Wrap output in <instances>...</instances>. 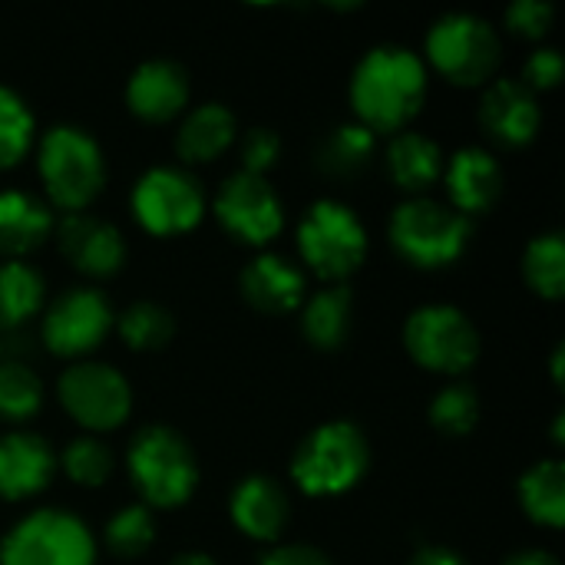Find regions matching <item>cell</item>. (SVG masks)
<instances>
[{
  "mask_svg": "<svg viewBox=\"0 0 565 565\" xmlns=\"http://www.w3.org/2000/svg\"><path fill=\"white\" fill-rule=\"evenodd\" d=\"M427 99V66L407 46H374L351 76V106L371 132H404Z\"/></svg>",
  "mask_w": 565,
  "mask_h": 565,
  "instance_id": "1",
  "label": "cell"
},
{
  "mask_svg": "<svg viewBox=\"0 0 565 565\" xmlns=\"http://www.w3.org/2000/svg\"><path fill=\"white\" fill-rule=\"evenodd\" d=\"M367 437L351 420L315 427L291 457V477L308 497H338L358 487L367 473Z\"/></svg>",
  "mask_w": 565,
  "mask_h": 565,
  "instance_id": "2",
  "label": "cell"
},
{
  "mask_svg": "<svg viewBox=\"0 0 565 565\" xmlns=\"http://www.w3.org/2000/svg\"><path fill=\"white\" fill-rule=\"evenodd\" d=\"M132 487L149 507L175 510L199 487V463L182 434L166 424L142 427L126 454Z\"/></svg>",
  "mask_w": 565,
  "mask_h": 565,
  "instance_id": "3",
  "label": "cell"
},
{
  "mask_svg": "<svg viewBox=\"0 0 565 565\" xmlns=\"http://www.w3.org/2000/svg\"><path fill=\"white\" fill-rule=\"evenodd\" d=\"M40 179L53 205L70 212H83L106 182V162L99 142L79 126H53L43 132L36 149Z\"/></svg>",
  "mask_w": 565,
  "mask_h": 565,
  "instance_id": "4",
  "label": "cell"
},
{
  "mask_svg": "<svg viewBox=\"0 0 565 565\" xmlns=\"http://www.w3.org/2000/svg\"><path fill=\"white\" fill-rule=\"evenodd\" d=\"M473 225L467 215L447 202L417 195L394 209L391 215V245L394 252L417 268H447L470 245Z\"/></svg>",
  "mask_w": 565,
  "mask_h": 565,
  "instance_id": "5",
  "label": "cell"
},
{
  "mask_svg": "<svg viewBox=\"0 0 565 565\" xmlns=\"http://www.w3.org/2000/svg\"><path fill=\"white\" fill-rule=\"evenodd\" d=\"M298 252L321 281L341 285L367 258V228L344 202L321 199L298 225Z\"/></svg>",
  "mask_w": 565,
  "mask_h": 565,
  "instance_id": "6",
  "label": "cell"
},
{
  "mask_svg": "<svg viewBox=\"0 0 565 565\" xmlns=\"http://www.w3.org/2000/svg\"><path fill=\"white\" fill-rule=\"evenodd\" d=\"M0 565H96V543L79 516L36 510L3 536Z\"/></svg>",
  "mask_w": 565,
  "mask_h": 565,
  "instance_id": "7",
  "label": "cell"
},
{
  "mask_svg": "<svg viewBox=\"0 0 565 565\" xmlns=\"http://www.w3.org/2000/svg\"><path fill=\"white\" fill-rule=\"evenodd\" d=\"M427 60L457 86H480L500 66V36L477 13H447L427 33Z\"/></svg>",
  "mask_w": 565,
  "mask_h": 565,
  "instance_id": "8",
  "label": "cell"
},
{
  "mask_svg": "<svg viewBox=\"0 0 565 565\" xmlns=\"http://www.w3.org/2000/svg\"><path fill=\"white\" fill-rule=\"evenodd\" d=\"M404 348L427 371L463 374L480 358V334L460 308L424 305L404 324Z\"/></svg>",
  "mask_w": 565,
  "mask_h": 565,
  "instance_id": "9",
  "label": "cell"
},
{
  "mask_svg": "<svg viewBox=\"0 0 565 565\" xmlns=\"http://www.w3.org/2000/svg\"><path fill=\"white\" fill-rule=\"evenodd\" d=\"M132 215L152 235L192 232L205 215L199 179L175 166H156L132 185Z\"/></svg>",
  "mask_w": 565,
  "mask_h": 565,
  "instance_id": "10",
  "label": "cell"
},
{
  "mask_svg": "<svg viewBox=\"0 0 565 565\" xmlns=\"http://www.w3.org/2000/svg\"><path fill=\"white\" fill-rule=\"evenodd\" d=\"M56 394H60L63 411L89 434L113 430V427L126 424V417L132 411V391H129L126 377L116 367L96 364V361L73 364L60 377Z\"/></svg>",
  "mask_w": 565,
  "mask_h": 565,
  "instance_id": "11",
  "label": "cell"
},
{
  "mask_svg": "<svg viewBox=\"0 0 565 565\" xmlns=\"http://www.w3.org/2000/svg\"><path fill=\"white\" fill-rule=\"evenodd\" d=\"M109 328H113V308L106 295L93 288H70L43 315L40 338L46 351L56 358H83L106 341Z\"/></svg>",
  "mask_w": 565,
  "mask_h": 565,
  "instance_id": "12",
  "label": "cell"
},
{
  "mask_svg": "<svg viewBox=\"0 0 565 565\" xmlns=\"http://www.w3.org/2000/svg\"><path fill=\"white\" fill-rule=\"evenodd\" d=\"M215 218L232 238L245 245H268L285 225V209L265 175L235 172L215 195Z\"/></svg>",
  "mask_w": 565,
  "mask_h": 565,
  "instance_id": "13",
  "label": "cell"
},
{
  "mask_svg": "<svg viewBox=\"0 0 565 565\" xmlns=\"http://www.w3.org/2000/svg\"><path fill=\"white\" fill-rule=\"evenodd\" d=\"M56 228V238H60V252L63 258L89 275V278H109L122 268L126 262V242H122V232L106 222V218H96L89 212H70Z\"/></svg>",
  "mask_w": 565,
  "mask_h": 565,
  "instance_id": "14",
  "label": "cell"
},
{
  "mask_svg": "<svg viewBox=\"0 0 565 565\" xmlns=\"http://www.w3.org/2000/svg\"><path fill=\"white\" fill-rule=\"evenodd\" d=\"M480 122L483 129L516 149L536 139L540 126H543V113H540V99L536 93H530L520 79H497L480 103Z\"/></svg>",
  "mask_w": 565,
  "mask_h": 565,
  "instance_id": "15",
  "label": "cell"
},
{
  "mask_svg": "<svg viewBox=\"0 0 565 565\" xmlns=\"http://www.w3.org/2000/svg\"><path fill=\"white\" fill-rule=\"evenodd\" d=\"M56 473L53 447L30 434L10 430L0 437V497L3 500H26L50 487Z\"/></svg>",
  "mask_w": 565,
  "mask_h": 565,
  "instance_id": "16",
  "label": "cell"
},
{
  "mask_svg": "<svg viewBox=\"0 0 565 565\" xmlns=\"http://www.w3.org/2000/svg\"><path fill=\"white\" fill-rule=\"evenodd\" d=\"M126 103L146 122H169L189 103V76L172 60H146L126 83Z\"/></svg>",
  "mask_w": 565,
  "mask_h": 565,
  "instance_id": "17",
  "label": "cell"
},
{
  "mask_svg": "<svg viewBox=\"0 0 565 565\" xmlns=\"http://www.w3.org/2000/svg\"><path fill=\"white\" fill-rule=\"evenodd\" d=\"M228 513H232V523L238 526V533H245L248 540L275 543L288 526L291 507H288L285 490L271 477L255 473V477H245L232 490Z\"/></svg>",
  "mask_w": 565,
  "mask_h": 565,
  "instance_id": "18",
  "label": "cell"
},
{
  "mask_svg": "<svg viewBox=\"0 0 565 565\" xmlns=\"http://www.w3.org/2000/svg\"><path fill=\"white\" fill-rule=\"evenodd\" d=\"M447 195H450V209H457L460 215H480L490 212L503 192V169L500 162L480 149V146H467L460 149L450 162H447Z\"/></svg>",
  "mask_w": 565,
  "mask_h": 565,
  "instance_id": "19",
  "label": "cell"
},
{
  "mask_svg": "<svg viewBox=\"0 0 565 565\" xmlns=\"http://www.w3.org/2000/svg\"><path fill=\"white\" fill-rule=\"evenodd\" d=\"M305 271L285 255L265 252L242 271V295L255 311L288 315L305 301Z\"/></svg>",
  "mask_w": 565,
  "mask_h": 565,
  "instance_id": "20",
  "label": "cell"
},
{
  "mask_svg": "<svg viewBox=\"0 0 565 565\" xmlns=\"http://www.w3.org/2000/svg\"><path fill=\"white\" fill-rule=\"evenodd\" d=\"M53 232V212L30 192H0V255H26Z\"/></svg>",
  "mask_w": 565,
  "mask_h": 565,
  "instance_id": "21",
  "label": "cell"
},
{
  "mask_svg": "<svg viewBox=\"0 0 565 565\" xmlns=\"http://www.w3.org/2000/svg\"><path fill=\"white\" fill-rule=\"evenodd\" d=\"M387 172L397 189L420 195L444 175V152L420 132H397L387 146Z\"/></svg>",
  "mask_w": 565,
  "mask_h": 565,
  "instance_id": "22",
  "label": "cell"
},
{
  "mask_svg": "<svg viewBox=\"0 0 565 565\" xmlns=\"http://www.w3.org/2000/svg\"><path fill=\"white\" fill-rule=\"evenodd\" d=\"M235 132H238V126H235V116L228 106L202 103L195 113L185 116V122L175 136V149L185 162H212L235 142Z\"/></svg>",
  "mask_w": 565,
  "mask_h": 565,
  "instance_id": "23",
  "label": "cell"
},
{
  "mask_svg": "<svg viewBox=\"0 0 565 565\" xmlns=\"http://www.w3.org/2000/svg\"><path fill=\"white\" fill-rule=\"evenodd\" d=\"M351 311H354V298L348 285H331L318 291L315 298H308L301 315L305 338L318 351H338L351 334Z\"/></svg>",
  "mask_w": 565,
  "mask_h": 565,
  "instance_id": "24",
  "label": "cell"
},
{
  "mask_svg": "<svg viewBox=\"0 0 565 565\" xmlns=\"http://www.w3.org/2000/svg\"><path fill=\"white\" fill-rule=\"evenodd\" d=\"M520 503L540 526L563 530L565 523V470L559 460H540L520 477Z\"/></svg>",
  "mask_w": 565,
  "mask_h": 565,
  "instance_id": "25",
  "label": "cell"
},
{
  "mask_svg": "<svg viewBox=\"0 0 565 565\" xmlns=\"http://www.w3.org/2000/svg\"><path fill=\"white\" fill-rule=\"evenodd\" d=\"M43 305V278L26 262H0V331H17Z\"/></svg>",
  "mask_w": 565,
  "mask_h": 565,
  "instance_id": "26",
  "label": "cell"
},
{
  "mask_svg": "<svg viewBox=\"0 0 565 565\" xmlns=\"http://www.w3.org/2000/svg\"><path fill=\"white\" fill-rule=\"evenodd\" d=\"M377 149V136L371 129H364L361 122H344L338 129H331L318 149V166L331 175H358L371 166Z\"/></svg>",
  "mask_w": 565,
  "mask_h": 565,
  "instance_id": "27",
  "label": "cell"
},
{
  "mask_svg": "<svg viewBox=\"0 0 565 565\" xmlns=\"http://www.w3.org/2000/svg\"><path fill=\"white\" fill-rule=\"evenodd\" d=\"M523 275L526 285L550 301H559L565 295V238L563 232H546L536 235L526 245L523 255Z\"/></svg>",
  "mask_w": 565,
  "mask_h": 565,
  "instance_id": "28",
  "label": "cell"
},
{
  "mask_svg": "<svg viewBox=\"0 0 565 565\" xmlns=\"http://www.w3.org/2000/svg\"><path fill=\"white\" fill-rule=\"evenodd\" d=\"M175 334L172 315L156 301H136L119 315V338L132 351H162Z\"/></svg>",
  "mask_w": 565,
  "mask_h": 565,
  "instance_id": "29",
  "label": "cell"
},
{
  "mask_svg": "<svg viewBox=\"0 0 565 565\" xmlns=\"http://www.w3.org/2000/svg\"><path fill=\"white\" fill-rule=\"evenodd\" d=\"M43 407V384L23 361L0 364V417L30 420Z\"/></svg>",
  "mask_w": 565,
  "mask_h": 565,
  "instance_id": "30",
  "label": "cell"
},
{
  "mask_svg": "<svg viewBox=\"0 0 565 565\" xmlns=\"http://www.w3.org/2000/svg\"><path fill=\"white\" fill-rule=\"evenodd\" d=\"M33 116L26 109V103L0 86V169L17 166L30 149H33Z\"/></svg>",
  "mask_w": 565,
  "mask_h": 565,
  "instance_id": "31",
  "label": "cell"
},
{
  "mask_svg": "<svg viewBox=\"0 0 565 565\" xmlns=\"http://www.w3.org/2000/svg\"><path fill=\"white\" fill-rule=\"evenodd\" d=\"M156 543V523L149 507L136 503V507H122L109 523H106V546L119 556V559H136L142 553H149V546Z\"/></svg>",
  "mask_w": 565,
  "mask_h": 565,
  "instance_id": "32",
  "label": "cell"
},
{
  "mask_svg": "<svg viewBox=\"0 0 565 565\" xmlns=\"http://www.w3.org/2000/svg\"><path fill=\"white\" fill-rule=\"evenodd\" d=\"M477 420H480V397L470 384H447L430 401V424L440 434L463 437L477 427Z\"/></svg>",
  "mask_w": 565,
  "mask_h": 565,
  "instance_id": "33",
  "label": "cell"
},
{
  "mask_svg": "<svg viewBox=\"0 0 565 565\" xmlns=\"http://www.w3.org/2000/svg\"><path fill=\"white\" fill-rule=\"evenodd\" d=\"M63 470L79 487H103L113 473V454L96 437H76L63 450Z\"/></svg>",
  "mask_w": 565,
  "mask_h": 565,
  "instance_id": "34",
  "label": "cell"
},
{
  "mask_svg": "<svg viewBox=\"0 0 565 565\" xmlns=\"http://www.w3.org/2000/svg\"><path fill=\"white\" fill-rule=\"evenodd\" d=\"M281 156V139L278 132L258 126V129H248L245 139H242V169L238 172H248V175H265Z\"/></svg>",
  "mask_w": 565,
  "mask_h": 565,
  "instance_id": "35",
  "label": "cell"
},
{
  "mask_svg": "<svg viewBox=\"0 0 565 565\" xmlns=\"http://www.w3.org/2000/svg\"><path fill=\"white\" fill-rule=\"evenodd\" d=\"M553 3L546 0H520L507 10V26L520 36H530V40H540L550 26H553Z\"/></svg>",
  "mask_w": 565,
  "mask_h": 565,
  "instance_id": "36",
  "label": "cell"
},
{
  "mask_svg": "<svg viewBox=\"0 0 565 565\" xmlns=\"http://www.w3.org/2000/svg\"><path fill=\"white\" fill-rule=\"evenodd\" d=\"M563 56H559V50H553V46H543V50H536V53H530V60H526V66H523V86L530 89V93H540V89H553V86H559V79H563Z\"/></svg>",
  "mask_w": 565,
  "mask_h": 565,
  "instance_id": "37",
  "label": "cell"
},
{
  "mask_svg": "<svg viewBox=\"0 0 565 565\" xmlns=\"http://www.w3.org/2000/svg\"><path fill=\"white\" fill-rule=\"evenodd\" d=\"M258 565H331V559L315 546H278Z\"/></svg>",
  "mask_w": 565,
  "mask_h": 565,
  "instance_id": "38",
  "label": "cell"
},
{
  "mask_svg": "<svg viewBox=\"0 0 565 565\" xmlns=\"http://www.w3.org/2000/svg\"><path fill=\"white\" fill-rule=\"evenodd\" d=\"M407 565H470L457 550H447V546H424L411 556Z\"/></svg>",
  "mask_w": 565,
  "mask_h": 565,
  "instance_id": "39",
  "label": "cell"
},
{
  "mask_svg": "<svg viewBox=\"0 0 565 565\" xmlns=\"http://www.w3.org/2000/svg\"><path fill=\"white\" fill-rule=\"evenodd\" d=\"M507 565H559V559L546 550H523V553L510 556Z\"/></svg>",
  "mask_w": 565,
  "mask_h": 565,
  "instance_id": "40",
  "label": "cell"
},
{
  "mask_svg": "<svg viewBox=\"0 0 565 565\" xmlns=\"http://www.w3.org/2000/svg\"><path fill=\"white\" fill-rule=\"evenodd\" d=\"M169 565H215V559L205 556V553H179Z\"/></svg>",
  "mask_w": 565,
  "mask_h": 565,
  "instance_id": "41",
  "label": "cell"
},
{
  "mask_svg": "<svg viewBox=\"0 0 565 565\" xmlns=\"http://www.w3.org/2000/svg\"><path fill=\"white\" fill-rule=\"evenodd\" d=\"M553 377H556V384H563V348H556V354H553Z\"/></svg>",
  "mask_w": 565,
  "mask_h": 565,
  "instance_id": "42",
  "label": "cell"
},
{
  "mask_svg": "<svg viewBox=\"0 0 565 565\" xmlns=\"http://www.w3.org/2000/svg\"><path fill=\"white\" fill-rule=\"evenodd\" d=\"M7 334L10 331H0V364H3V354H7Z\"/></svg>",
  "mask_w": 565,
  "mask_h": 565,
  "instance_id": "43",
  "label": "cell"
}]
</instances>
